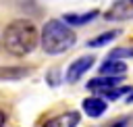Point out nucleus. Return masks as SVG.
<instances>
[{
  "instance_id": "f8f14e48",
  "label": "nucleus",
  "mask_w": 133,
  "mask_h": 127,
  "mask_svg": "<svg viewBox=\"0 0 133 127\" xmlns=\"http://www.w3.org/2000/svg\"><path fill=\"white\" fill-rule=\"evenodd\" d=\"M108 58H116V60H121V58H133V48H114L108 54Z\"/></svg>"
},
{
  "instance_id": "9d476101",
  "label": "nucleus",
  "mask_w": 133,
  "mask_h": 127,
  "mask_svg": "<svg viewBox=\"0 0 133 127\" xmlns=\"http://www.w3.org/2000/svg\"><path fill=\"white\" fill-rule=\"evenodd\" d=\"M31 73L29 67H2L0 69V79H23Z\"/></svg>"
},
{
  "instance_id": "4468645a",
  "label": "nucleus",
  "mask_w": 133,
  "mask_h": 127,
  "mask_svg": "<svg viewBox=\"0 0 133 127\" xmlns=\"http://www.w3.org/2000/svg\"><path fill=\"white\" fill-rule=\"evenodd\" d=\"M127 123H129V117H121V119H114V121L106 123L104 127H127Z\"/></svg>"
},
{
  "instance_id": "f257e3e1",
  "label": "nucleus",
  "mask_w": 133,
  "mask_h": 127,
  "mask_svg": "<svg viewBox=\"0 0 133 127\" xmlns=\"http://www.w3.org/2000/svg\"><path fill=\"white\" fill-rule=\"evenodd\" d=\"M37 42H39L37 27L29 19L10 21L2 33V44H4L6 52L12 56H27L29 52L35 50Z\"/></svg>"
},
{
  "instance_id": "f03ea898",
  "label": "nucleus",
  "mask_w": 133,
  "mask_h": 127,
  "mask_svg": "<svg viewBox=\"0 0 133 127\" xmlns=\"http://www.w3.org/2000/svg\"><path fill=\"white\" fill-rule=\"evenodd\" d=\"M75 42H77V35L71 29V25H66L64 21L50 19L44 23L39 33V44L46 54H62L69 48H73Z\"/></svg>"
},
{
  "instance_id": "7ed1b4c3",
  "label": "nucleus",
  "mask_w": 133,
  "mask_h": 127,
  "mask_svg": "<svg viewBox=\"0 0 133 127\" xmlns=\"http://www.w3.org/2000/svg\"><path fill=\"white\" fill-rule=\"evenodd\" d=\"M94 62H96V58H94L91 54H85V56L75 58V60L69 65L66 73H64V81H66V83H77V81L83 77V73H87V71L94 67Z\"/></svg>"
},
{
  "instance_id": "9b49d317",
  "label": "nucleus",
  "mask_w": 133,
  "mask_h": 127,
  "mask_svg": "<svg viewBox=\"0 0 133 127\" xmlns=\"http://www.w3.org/2000/svg\"><path fill=\"white\" fill-rule=\"evenodd\" d=\"M118 33H121V31H116V29H112V31H106V33H100L98 37L89 40V42H87V46H89V48H100V46H104V44L112 42V40H114Z\"/></svg>"
},
{
  "instance_id": "423d86ee",
  "label": "nucleus",
  "mask_w": 133,
  "mask_h": 127,
  "mask_svg": "<svg viewBox=\"0 0 133 127\" xmlns=\"http://www.w3.org/2000/svg\"><path fill=\"white\" fill-rule=\"evenodd\" d=\"M106 100L102 98V96H89V98H85L83 102H81V108H83V112L87 115V117H91V119H98V117H102L104 112H106Z\"/></svg>"
},
{
  "instance_id": "a211bd4d",
  "label": "nucleus",
  "mask_w": 133,
  "mask_h": 127,
  "mask_svg": "<svg viewBox=\"0 0 133 127\" xmlns=\"http://www.w3.org/2000/svg\"><path fill=\"white\" fill-rule=\"evenodd\" d=\"M131 2H133V0H131Z\"/></svg>"
},
{
  "instance_id": "6e6552de",
  "label": "nucleus",
  "mask_w": 133,
  "mask_h": 127,
  "mask_svg": "<svg viewBox=\"0 0 133 127\" xmlns=\"http://www.w3.org/2000/svg\"><path fill=\"white\" fill-rule=\"evenodd\" d=\"M125 73H127V65L123 60L108 58L100 65V75H104V77H125Z\"/></svg>"
},
{
  "instance_id": "2eb2a0df",
  "label": "nucleus",
  "mask_w": 133,
  "mask_h": 127,
  "mask_svg": "<svg viewBox=\"0 0 133 127\" xmlns=\"http://www.w3.org/2000/svg\"><path fill=\"white\" fill-rule=\"evenodd\" d=\"M56 75H58V71H56V69H54L52 73H48V77H46V79H48V83H50V85H56V83H58Z\"/></svg>"
},
{
  "instance_id": "f3484780",
  "label": "nucleus",
  "mask_w": 133,
  "mask_h": 127,
  "mask_svg": "<svg viewBox=\"0 0 133 127\" xmlns=\"http://www.w3.org/2000/svg\"><path fill=\"white\" fill-rule=\"evenodd\" d=\"M127 102H129V104H131V102H133V90H131V94H129V96H127Z\"/></svg>"
},
{
  "instance_id": "39448f33",
  "label": "nucleus",
  "mask_w": 133,
  "mask_h": 127,
  "mask_svg": "<svg viewBox=\"0 0 133 127\" xmlns=\"http://www.w3.org/2000/svg\"><path fill=\"white\" fill-rule=\"evenodd\" d=\"M118 81H123V77H104V75H98V77L89 79L85 87H87L89 92H96V94L100 96V94H104V92H108V90L116 87V85H118Z\"/></svg>"
},
{
  "instance_id": "1a4fd4ad",
  "label": "nucleus",
  "mask_w": 133,
  "mask_h": 127,
  "mask_svg": "<svg viewBox=\"0 0 133 127\" xmlns=\"http://www.w3.org/2000/svg\"><path fill=\"white\" fill-rule=\"evenodd\" d=\"M100 12L98 10H89V12H83V15H77V12H69L62 17V21L66 25H87L89 21H94Z\"/></svg>"
},
{
  "instance_id": "20e7f679",
  "label": "nucleus",
  "mask_w": 133,
  "mask_h": 127,
  "mask_svg": "<svg viewBox=\"0 0 133 127\" xmlns=\"http://www.w3.org/2000/svg\"><path fill=\"white\" fill-rule=\"evenodd\" d=\"M106 21H129L133 19V2L131 0H116L106 12H104Z\"/></svg>"
},
{
  "instance_id": "0eeeda50",
  "label": "nucleus",
  "mask_w": 133,
  "mask_h": 127,
  "mask_svg": "<svg viewBox=\"0 0 133 127\" xmlns=\"http://www.w3.org/2000/svg\"><path fill=\"white\" fill-rule=\"evenodd\" d=\"M79 119H81V115L77 110H69V112H62V115H56V117L48 119L42 127H77Z\"/></svg>"
},
{
  "instance_id": "dca6fc26",
  "label": "nucleus",
  "mask_w": 133,
  "mask_h": 127,
  "mask_svg": "<svg viewBox=\"0 0 133 127\" xmlns=\"http://www.w3.org/2000/svg\"><path fill=\"white\" fill-rule=\"evenodd\" d=\"M4 121H6V115H4V112H2V110H0V127H2V125H4Z\"/></svg>"
},
{
  "instance_id": "ddd939ff",
  "label": "nucleus",
  "mask_w": 133,
  "mask_h": 127,
  "mask_svg": "<svg viewBox=\"0 0 133 127\" xmlns=\"http://www.w3.org/2000/svg\"><path fill=\"white\" fill-rule=\"evenodd\" d=\"M127 92H131L129 87H112V90H108V92H104V94H100V96H104V98H108V100H116V98H121L123 94H127Z\"/></svg>"
}]
</instances>
